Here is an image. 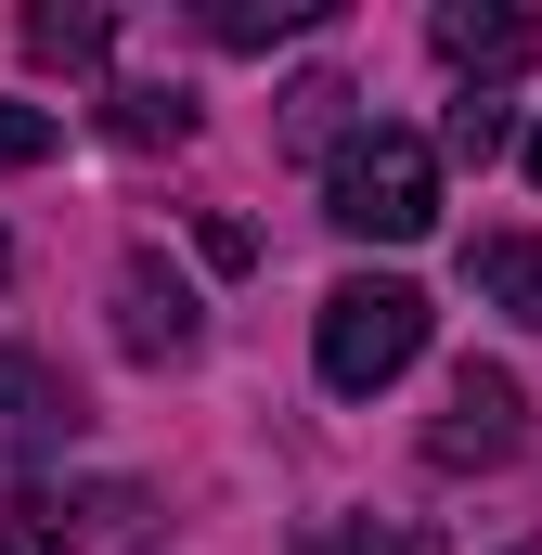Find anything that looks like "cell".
Returning <instances> with one entry per match:
<instances>
[{
    "instance_id": "4",
    "label": "cell",
    "mask_w": 542,
    "mask_h": 555,
    "mask_svg": "<svg viewBox=\"0 0 542 555\" xmlns=\"http://www.w3.org/2000/svg\"><path fill=\"white\" fill-rule=\"evenodd\" d=\"M194 336H207L194 323V284L168 272L155 246H130V272H117V349L130 362H194Z\"/></svg>"
},
{
    "instance_id": "10",
    "label": "cell",
    "mask_w": 542,
    "mask_h": 555,
    "mask_svg": "<svg viewBox=\"0 0 542 555\" xmlns=\"http://www.w3.org/2000/svg\"><path fill=\"white\" fill-rule=\"evenodd\" d=\"M297 26H323V0H207V39H220V52H271V39H297Z\"/></svg>"
},
{
    "instance_id": "15",
    "label": "cell",
    "mask_w": 542,
    "mask_h": 555,
    "mask_svg": "<svg viewBox=\"0 0 542 555\" xmlns=\"http://www.w3.org/2000/svg\"><path fill=\"white\" fill-rule=\"evenodd\" d=\"M52 117H39V104H0V168H39V155H52Z\"/></svg>"
},
{
    "instance_id": "7",
    "label": "cell",
    "mask_w": 542,
    "mask_h": 555,
    "mask_svg": "<svg viewBox=\"0 0 542 555\" xmlns=\"http://www.w3.org/2000/svg\"><path fill=\"white\" fill-rule=\"evenodd\" d=\"M78 517H104V504H65V491H39V478H13L0 491V555H91Z\"/></svg>"
},
{
    "instance_id": "16",
    "label": "cell",
    "mask_w": 542,
    "mask_h": 555,
    "mask_svg": "<svg viewBox=\"0 0 542 555\" xmlns=\"http://www.w3.org/2000/svg\"><path fill=\"white\" fill-rule=\"evenodd\" d=\"M530 181H542V130H530Z\"/></svg>"
},
{
    "instance_id": "11",
    "label": "cell",
    "mask_w": 542,
    "mask_h": 555,
    "mask_svg": "<svg viewBox=\"0 0 542 555\" xmlns=\"http://www.w3.org/2000/svg\"><path fill=\"white\" fill-rule=\"evenodd\" d=\"M104 39H117V26H104L91 0H39V13H26V52H39V65H104Z\"/></svg>"
},
{
    "instance_id": "5",
    "label": "cell",
    "mask_w": 542,
    "mask_h": 555,
    "mask_svg": "<svg viewBox=\"0 0 542 555\" xmlns=\"http://www.w3.org/2000/svg\"><path fill=\"white\" fill-rule=\"evenodd\" d=\"M39 439H78V388L39 349H0V452H39Z\"/></svg>"
},
{
    "instance_id": "14",
    "label": "cell",
    "mask_w": 542,
    "mask_h": 555,
    "mask_svg": "<svg viewBox=\"0 0 542 555\" xmlns=\"http://www.w3.org/2000/svg\"><path fill=\"white\" fill-rule=\"evenodd\" d=\"M297 555H426V543H413V530H375V517H323Z\"/></svg>"
},
{
    "instance_id": "6",
    "label": "cell",
    "mask_w": 542,
    "mask_h": 555,
    "mask_svg": "<svg viewBox=\"0 0 542 555\" xmlns=\"http://www.w3.org/2000/svg\"><path fill=\"white\" fill-rule=\"evenodd\" d=\"M426 39H439V65L491 78V65H517V52H530V13H517V0H439V13H426Z\"/></svg>"
},
{
    "instance_id": "17",
    "label": "cell",
    "mask_w": 542,
    "mask_h": 555,
    "mask_svg": "<svg viewBox=\"0 0 542 555\" xmlns=\"http://www.w3.org/2000/svg\"><path fill=\"white\" fill-rule=\"evenodd\" d=\"M0 272H13V246H0Z\"/></svg>"
},
{
    "instance_id": "13",
    "label": "cell",
    "mask_w": 542,
    "mask_h": 555,
    "mask_svg": "<svg viewBox=\"0 0 542 555\" xmlns=\"http://www.w3.org/2000/svg\"><path fill=\"white\" fill-rule=\"evenodd\" d=\"M452 155H465V168H491V155H504V142H517V104H491V91H465V104H452Z\"/></svg>"
},
{
    "instance_id": "1",
    "label": "cell",
    "mask_w": 542,
    "mask_h": 555,
    "mask_svg": "<svg viewBox=\"0 0 542 555\" xmlns=\"http://www.w3.org/2000/svg\"><path fill=\"white\" fill-rule=\"evenodd\" d=\"M323 220L336 233H362V246H413L426 220H439V142L426 130H349L323 155Z\"/></svg>"
},
{
    "instance_id": "8",
    "label": "cell",
    "mask_w": 542,
    "mask_h": 555,
    "mask_svg": "<svg viewBox=\"0 0 542 555\" xmlns=\"http://www.w3.org/2000/svg\"><path fill=\"white\" fill-rule=\"evenodd\" d=\"M465 284H478L491 310L542 323V246H530V233H478V246H465Z\"/></svg>"
},
{
    "instance_id": "3",
    "label": "cell",
    "mask_w": 542,
    "mask_h": 555,
    "mask_svg": "<svg viewBox=\"0 0 542 555\" xmlns=\"http://www.w3.org/2000/svg\"><path fill=\"white\" fill-rule=\"evenodd\" d=\"M517 439H530L517 375H504V362H465V375H452V401H439V426H426V465H452V478H465V465H504Z\"/></svg>"
},
{
    "instance_id": "12",
    "label": "cell",
    "mask_w": 542,
    "mask_h": 555,
    "mask_svg": "<svg viewBox=\"0 0 542 555\" xmlns=\"http://www.w3.org/2000/svg\"><path fill=\"white\" fill-rule=\"evenodd\" d=\"M284 142H349V78H297L284 91Z\"/></svg>"
},
{
    "instance_id": "9",
    "label": "cell",
    "mask_w": 542,
    "mask_h": 555,
    "mask_svg": "<svg viewBox=\"0 0 542 555\" xmlns=\"http://www.w3.org/2000/svg\"><path fill=\"white\" fill-rule=\"evenodd\" d=\"M104 130L130 142V155H155V142H181V130H194V91H168V78H130V91L104 104Z\"/></svg>"
},
{
    "instance_id": "2",
    "label": "cell",
    "mask_w": 542,
    "mask_h": 555,
    "mask_svg": "<svg viewBox=\"0 0 542 555\" xmlns=\"http://www.w3.org/2000/svg\"><path fill=\"white\" fill-rule=\"evenodd\" d=\"M413 349H426V297L401 272H349L323 297V323H310V362H323L336 401H375L388 375H413Z\"/></svg>"
}]
</instances>
